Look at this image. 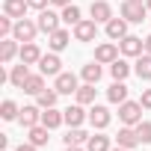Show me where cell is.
Listing matches in <instances>:
<instances>
[{"instance_id": "6da1fadb", "label": "cell", "mask_w": 151, "mask_h": 151, "mask_svg": "<svg viewBox=\"0 0 151 151\" xmlns=\"http://www.w3.org/2000/svg\"><path fill=\"white\" fill-rule=\"evenodd\" d=\"M142 104L139 101H124V104H119V119L124 122V124H130V127H136L139 122H142Z\"/></svg>"}, {"instance_id": "7a4b0ae2", "label": "cell", "mask_w": 151, "mask_h": 151, "mask_svg": "<svg viewBox=\"0 0 151 151\" xmlns=\"http://www.w3.org/2000/svg\"><path fill=\"white\" fill-rule=\"evenodd\" d=\"M145 15H148V6L142 0H124L122 3V18H127L130 24H142Z\"/></svg>"}, {"instance_id": "3957f363", "label": "cell", "mask_w": 151, "mask_h": 151, "mask_svg": "<svg viewBox=\"0 0 151 151\" xmlns=\"http://www.w3.org/2000/svg\"><path fill=\"white\" fill-rule=\"evenodd\" d=\"M36 33H39V24H36V21H30V18H21V21H15L12 39H15V42H33V39H36Z\"/></svg>"}, {"instance_id": "277c9868", "label": "cell", "mask_w": 151, "mask_h": 151, "mask_svg": "<svg viewBox=\"0 0 151 151\" xmlns=\"http://www.w3.org/2000/svg\"><path fill=\"white\" fill-rule=\"evenodd\" d=\"M59 21H62V15H56V12H50V9H42L36 24H39V30H42V33H47V36H50V33H56V30H59Z\"/></svg>"}, {"instance_id": "5b68a950", "label": "cell", "mask_w": 151, "mask_h": 151, "mask_svg": "<svg viewBox=\"0 0 151 151\" xmlns=\"http://www.w3.org/2000/svg\"><path fill=\"white\" fill-rule=\"evenodd\" d=\"M119 47H122L124 56H142V53H145V39H139V36H124V39L119 42Z\"/></svg>"}, {"instance_id": "8992f818", "label": "cell", "mask_w": 151, "mask_h": 151, "mask_svg": "<svg viewBox=\"0 0 151 151\" xmlns=\"http://www.w3.org/2000/svg\"><path fill=\"white\" fill-rule=\"evenodd\" d=\"M53 89H56L59 95H71V92H77L80 86H77V77H74L71 71H62V74H56V83H53Z\"/></svg>"}, {"instance_id": "52a82bcc", "label": "cell", "mask_w": 151, "mask_h": 151, "mask_svg": "<svg viewBox=\"0 0 151 151\" xmlns=\"http://www.w3.org/2000/svg\"><path fill=\"white\" fill-rule=\"evenodd\" d=\"M119 50H122V47H116L113 42H104V45H98V47H95V62L110 65V62H116V59H119Z\"/></svg>"}, {"instance_id": "ba28073f", "label": "cell", "mask_w": 151, "mask_h": 151, "mask_svg": "<svg viewBox=\"0 0 151 151\" xmlns=\"http://www.w3.org/2000/svg\"><path fill=\"white\" fill-rule=\"evenodd\" d=\"M59 65H62V62H59V56H56V53H45V56L39 59V71L45 74V77H56V74H62V71H59Z\"/></svg>"}, {"instance_id": "9c48e42d", "label": "cell", "mask_w": 151, "mask_h": 151, "mask_svg": "<svg viewBox=\"0 0 151 151\" xmlns=\"http://www.w3.org/2000/svg\"><path fill=\"white\" fill-rule=\"evenodd\" d=\"M127 18H110L107 21V36L113 39V42H122L124 36H127Z\"/></svg>"}, {"instance_id": "30bf717a", "label": "cell", "mask_w": 151, "mask_h": 151, "mask_svg": "<svg viewBox=\"0 0 151 151\" xmlns=\"http://www.w3.org/2000/svg\"><path fill=\"white\" fill-rule=\"evenodd\" d=\"M116 142H119L122 148H127V151H130V148H136V145H139V133H136V127L124 124V127L116 133Z\"/></svg>"}, {"instance_id": "8fae6325", "label": "cell", "mask_w": 151, "mask_h": 151, "mask_svg": "<svg viewBox=\"0 0 151 151\" xmlns=\"http://www.w3.org/2000/svg\"><path fill=\"white\" fill-rule=\"evenodd\" d=\"M98 36V21H80L74 27V39L77 42H92Z\"/></svg>"}, {"instance_id": "7c38bea8", "label": "cell", "mask_w": 151, "mask_h": 151, "mask_svg": "<svg viewBox=\"0 0 151 151\" xmlns=\"http://www.w3.org/2000/svg\"><path fill=\"white\" fill-rule=\"evenodd\" d=\"M92 21H98V24H107L110 18H113V9H110V3L107 0H92Z\"/></svg>"}, {"instance_id": "4fadbf2b", "label": "cell", "mask_w": 151, "mask_h": 151, "mask_svg": "<svg viewBox=\"0 0 151 151\" xmlns=\"http://www.w3.org/2000/svg\"><path fill=\"white\" fill-rule=\"evenodd\" d=\"M89 122H92V127L104 130V127L110 124V110H107V107H101V104H95V107L89 110Z\"/></svg>"}, {"instance_id": "5bb4252c", "label": "cell", "mask_w": 151, "mask_h": 151, "mask_svg": "<svg viewBox=\"0 0 151 151\" xmlns=\"http://www.w3.org/2000/svg\"><path fill=\"white\" fill-rule=\"evenodd\" d=\"M27 9H30L27 0H6V3H3V12H6L9 18H15V21H21V18L27 15Z\"/></svg>"}, {"instance_id": "9a60e30c", "label": "cell", "mask_w": 151, "mask_h": 151, "mask_svg": "<svg viewBox=\"0 0 151 151\" xmlns=\"http://www.w3.org/2000/svg\"><path fill=\"white\" fill-rule=\"evenodd\" d=\"M42 56H45V53L39 50V45H36V42H24V45H21V62H27V65H36Z\"/></svg>"}, {"instance_id": "2e32d148", "label": "cell", "mask_w": 151, "mask_h": 151, "mask_svg": "<svg viewBox=\"0 0 151 151\" xmlns=\"http://www.w3.org/2000/svg\"><path fill=\"white\" fill-rule=\"evenodd\" d=\"M18 122L30 130V127H36V124H42V113H39V107H24L21 113H18Z\"/></svg>"}, {"instance_id": "e0dca14e", "label": "cell", "mask_w": 151, "mask_h": 151, "mask_svg": "<svg viewBox=\"0 0 151 151\" xmlns=\"http://www.w3.org/2000/svg\"><path fill=\"white\" fill-rule=\"evenodd\" d=\"M42 124L53 130V127H59V124H65V113H59L56 107H47V110L42 113Z\"/></svg>"}, {"instance_id": "ac0fdd59", "label": "cell", "mask_w": 151, "mask_h": 151, "mask_svg": "<svg viewBox=\"0 0 151 151\" xmlns=\"http://www.w3.org/2000/svg\"><path fill=\"white\" fill-rule=\"evenodd\" d=\"M62 113H65V124H68V127H80L83 119H86L83 104H74V107H68V110H62Z\"/></svg>"}, {"instance_id": "d6986e66", "label": "cell", "mask_w": 151, "mask_h": 151, "mask_svg": "<svg viewBox=\"0 0 151 151\" xmlns=\"http://www.w3.org/2000/svg\"><path fill=\"white\" fill-rule=\"evenodd\" d=\"M68 42H71L68 30H56V33H50V39H47V45H50V50H53V53L65 50V47H68Z\"/></svg>"}, {"instance_id": "ffe728a7", "label": "cell", "mask_w": 151, "mask_h": 151, "mask_svg": "<svg viewBox=\"0 0 151 151\" xmlns=\"http://www.w3.org/2000/svg\"><path fill=\"white\" fill-rule=\"evenodd\" d=\"M107 98H110V104H124V101H127V86H124V80H116V83L107 89Z\"/></svg>"}, {"instance_id": "44dd1931", "label": "cell", "mask_w": 151, "mask_h": 151, "mask_svg": "<svg viewBox=\"0 0 151 151\" xmlns=\"http://www.w3.org/2000/svg\"><path fill=\"white\" fill-rule=\"evenodd\" d=\"M27 77H30V68H27V62H21V65H15V68H12V74H9V83H12L15 89H24Z\"/></svg>"}, {"instance_id": "7402d4cb", "label": "cell", "mask_w": 151, "mask_h": 151, "mask_svg": "<svg viewBox=\"0 0 151 151\" xmlns=\"http://www.w3.org/2000/svg\"><path fill=\"white\" fill-rule=\"evenodd\" d=\"M24 92H27V95H39V92H45V74H42V71H39V74H30V77H27Z\"/></svg>"}, {"instance_id": "603a6c76", "label": "cell", "mask_w": 151, "mask_h": 151, "mask_svg": "<svg viewBox=\"0 0 151 151\" xmlns=\"http://www.w3.org/2000/svg\"><path fill=\"white\" fill-rule=\"evenodd\" d=\"M15 53H21L18 50V45H15V39H3V42H0V59H3V62H12L15 59Z\"/></svg>"}, {"instance_id": "cb8c5ba5", "label": "cell", "mask_w": 151, "mask_h": 151, "mask_svg": "<svg viewBox=\"0 0 151 151\" xmlns=\"http://www.w3.org/2000/svg\"><path fill=\"white\" fill-rule=\"evenodd\" d=\"M86 151H110V136L104 133H92L86 142Z\"/></svg>"}, {"instance_id": "d4e9b609", "label": "cell", "mask_w": 151, "mask_h": 151, "mask_svg": "<svg viewBox=\"0 0 151 151\" xmlns=\"http://www.w3.org/2000/svg\"><path fill=\"white\" fill-rule=\"evenodd\" d=\"M62 139H65V145H86V142H89V133L80 130V127H71Z\"/></svg>"}, {"instance_id": "484cf974", "label": "cell", "mask_w": 151, "mask_h": 151, "mask_svg": "<svg viewBox=\"0 0 151 151\" xmlns=\"http://www.w3.org/2000/svg\"><path fill=\"white\" fill-rule=\"evenodd\" d=\"M133 71L139 74V80H151V53H142L136 59V68Z\"/></svg>"}, {"instance_id": "4316f807", "label": "cell", "mask_w": 151, "mask_h": 151, "mask_svg": "<svg viewBox=\"0 0 151 151\" xmlns=\"http://www.w3.org/2000/svg\"><path fill=\"white\" fill-rule=\"evenodd\" d=\"M47 130H50V127H45V124L30 127V142H33V145H39V148H42V145H47V139H50V136H47Z\"/></svg>"}, {"instance_id": "83f0119b", "label": "cell", "mask_w": 151, "mask_h": 151, "mask_svg": "<svg viewBox=\"0 0 151 151\" xmlns=\"http://www.w3.org/2000/svg\"><path fill=\"white\" fill-rule=\"evenodd\" d=\"M62 21L65 24H71V27H77L83 18H80V9L74 6V3H68V6H62Z\"/></svg>"}, {"instance_id": "f1b7e54d", "label": "cell", "mask_w": 151, "mask_h": 151, "mask_svg": "<svg viewBox=\"0 0 151 151\" xmlns=\"http://www.w3.org/2000/svg\"><path fill=\"white\" fill-rule=\"evenodd\" d=\"M110 74H113V80H124L130 74V65L124 59H116V62H110Z\"/></svg>"}, {"instance_id": "f546056e", "label": "cell", "mask_w": 151, "mask_h": 151, "mask_svg": "<svg viewBox=\"0 0 151 151\" xmlns=\"http://www.w3.org/2000/svg\"><path fill=\"white\" fill-rule=\"evenodd\" d=\"M74 95H77V104H92L95 101V83H83Z\"/></svg>"}, {"instance_id": "4dcf8cb0", "label": "cell", "mask_w": 151, "mask_h": 151, "mask_svg": "<svg viewBox=\"0 0 151 151\" xmlns=\"http://www.w3.org/2000/svg\"><path fill=\"white\" fill-rule=\"evenodd\" d=\"M56 95H59L56 89H45V92H39V95H36V101H39V107H42V110H47V107H56Z\"/></svg>"}, {"instance_id": "1f68e13d", "label": "cell", "mask_w": 151, "mask_h": 151, "mask_svg": "<svg viewBox=\"0 0 151 151\" xmlns=\"http://www.w3.org/2000/svg\"><path fill=\"white\" fill-rule=\"evenodd\" d=\"M83 80H86V83H98V80H101V62L83 65Z\"/></svg>"}, {"instance_id": "d6a6232c", "label": "cell", "mask_w": 151, "mask_h": 151, "mask_svg": "<svg viewBox=\"0 0 151 151\" xmlns=\"http://www.w3.org/2000/svg\"><path fill=\"white\" fill-rule=\"evenodd\" d=\"M18 113H21V110H18V104H15V101H3V104H0V116H3L6 122L18 119Z\"/></svg>"}, {"instance_id": "836d02e7", "label": "cell", "mask_w": 151, "mask_h": 151, "mask_svg": "<svg viewBox=\"0 0 151 151\" xmlns=\"http://www.w3.org/2000/svg\"><path fill=\"white\" fill-rule=\"evenodd\" d=\"M136 133H139V142H151V122H139Z\"/></svg>"}, {"instance_id": "e575fe53", "label": "cell", "mask_w": 151, "mask_h": 151, "mask_svg": "<svg viewBox=\"0 0 151 151\" xmlns=\"http://www.w3.org/2000/svg\"><path fill=\"white\" fill-rule=\"evenodd\" d=\"M12 30H15V24H12V18L9 15H3V18H0V36H12Z\"/></svg>"}, {"instance_id": "d590c367", "label": "cell", "mask_w": 151, "mask_h": 151, "mask_svg": "<svg viewBox=\"0 0 151 151\" xmlns=\"http://www.w3.org/2000/svg\"><path fill=\"white\" fill-rule=\"evenodd\" d=\"M139 104H142L145 110H151V89H142V98H139Z\"/></svg>"}, {"instance_id": "8d00e7d4", "label": "cell", "mask_w": 151, "mask_h": 151, "mask_svg": "<svg viewBox=\"0 0 151 151\" xmlns=\"http://www.w3.org/2000/svg\"><path fill=\"white\" fill-rule=\"evenodd\" d=\"M27 3H30L33 9H39V12H42V9H47V3H50V0H27Z\"/></svg>"}, {"instance_id": "74e56055", "label": "cell", "mask_w": 151, "mask_h": 151, "mask_svg": "<svg viewBox=\"0 0 151 151\" xmlns=\"http://www.w3.org/2000/svg\"><path fill=\"white\" fill-rule=\"evenodd\" d=\"M15 151H39V145H33V142H21Z\"/></svg>"}, {"instance_id": "f35d334b", "label": "cell", "mask_w": 151, "mask_h": 151, "mask_svg": "<svg viewBox=\"0 0 151 151\" xmlns=\"http://www.w3.org/2000/svg\"><path fill=\"white\" fill-rule=\"evenodd\" d=\"M50 3H53V6H68L71 0H50Z\"/></svg>"}, {"instance_id": "ab89813d", "label": "cell", "mask_w": 151, "mask_h": 151, "mask_svg": "<svg viewBox=\"0 0 151 151\" xmlns=\"http://www.w3.org/2000/svg\"><path fill=\"white\" fill-rule=\"evenodd\" d=\"M65 151H86V148H80V145H65Z\"/></svg>"}, {"instance_id": "60d3db41", "label": "cell", "mask_w": 151, "mask_h": 151, "mask_svg": "<svg viewBox=\"0 0 151 151\" xmlns=\"http://www.w3.org/2000/svg\"><path fill=\"white\" fill-rule=\"evenodd\" d=\"M145 53H151V36H145Z\"/></svg>"}, {"instance_id": "b9f144b4", "label": "cell", "mask_w": 151, "mask_h": 151, "mask_svg": "<svg viewBox=\"0 0 151 151\" xmlns=\"http://www.w3.org/2000/svg\"><path fill=\"white\" fill-rule=\"evenodd\" d=\"M110 151H127V148H122V145H119V148H110Z\"/></svg>"}, {"instance_id": "7bdbcfd3", "label": "cell", "mask_w": 151, "mask_h": 151, "mask_svg": "<svg viewBox=\"0 0 151 151\" xmlns=\"http://www.w3.org/2000/svg\"><path fill=\"white\" fill-rule=\"evenodd\" d=\"M145 6H148V12H151V0H145Z\"/></svg>"}, {"instance_id": "ee69618b", "label": "cell", "mask_w": 151, "mask_h": 151, "mask_svg": "<svg viewBox=\"0 0 151 151\" xmlns=\"http://www.w3.org/2000/svg\"><path fill=\"white\" fill-rule=\"evenodd\" d=\"M142 3H145V0H142Z\"/></svg>"}]
</instances>
